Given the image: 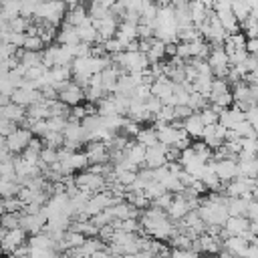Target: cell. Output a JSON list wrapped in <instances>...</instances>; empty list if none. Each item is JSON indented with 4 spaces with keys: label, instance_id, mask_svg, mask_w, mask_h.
Listing matches in <instances>:
<instances>
[{
    "label": "cell",
    "instance_id": "obj_1",
    "mask_svg": "<svg viewBox=\"0 0 258 258\" xmlns=\"http://www.w3.org/2000/svg\"><path fill=\"white\" fill-rule=\"evenodd\" d=\"M34 139V135H32V131L30 129H18V131H14L10 137H6V139H2V143L8 147V151L12 153V155H22L24 153V149L30 145V141Z\"/></svg>",
    "mask_w": 258,
    "mask_h": 258
},
{
    "label": "cell",
    "instance_id": "obj_2",
    "mask_svg": "<svg viewBox=\"0 0 258 258\" xmlns=\"http://www.w3.org/2000/svg\"><path fill=\"white\" fill-rule=\"evenodd\" d=\"M85 153H87L91 165H97V163H111V149H109V145L103 143V141L87 143Z\"/></svg>",
    "mask_w": 258,
    "mask_h": 258
},
{
    "label": "cell",
    "instance_id": "obj_3",
    "mask_svg": "<svg viewBox=\"0 0 258 258\" xmlns=\"http://www.w3.org/2000/svg\"><path fill=\"white\" fill-rule=\"evenodd\" d=\"M189 212H191V208H189L187 200H185L181 194H173V204H171V206H169V210H167L169 220L177 224V222H181Z\"/></svg>",
    "mask_w": 258,
    "mask_h": 258
},
{
    "label": "cell",
    "instance_id": "obj_4",
    "mask_svg": "<svg viewBox=\"0 0 258 258\" xmlns=\"http://www.w3.org/2000/svg\"><path fill=\"white\" fill-rule=\"evenodd\" d=\"M58 99H60L67 107L73 109V107H79V105H81V101L85 99V91H83L75 81H71V85L58 95Z\"/></svg>",
    "mask_w": 258,
    "mask_h": 258
},
{
    "label": "cell",
    "instance_id": "obj_5",
    "mask_svg": "<svg viewBox=\"0 0 258 258\" xmlns=\"http://www.w3.org/2000/svg\"><path fill=\"white\" fill-rule=\"evenodd\" d=\"M248 248H250V242L244 236H230L228 240H224V250L234 254L236 258H246Z\"/></svg>",
    "mask_w": 258,
    "mask_h": 258
},
{
    "label": "cell",
    "instance_id": "obj_6",
    "mask_svg": "<svg viewBox=\"0 0 258 258\" xmlns=\"http://www.w3.org/2000/svg\"><path fill=\"white\" fill-rule=\"evenodd\" d=\"M165 151H167V145H163V143H159V145L147 149V167H149V169L165 167V165H167Z\"/></svg>",
    "mask_w": 258,
    "mask_h": 258
},
{
    "label": "cell",
    "instance_id": "obj_7",
    "mask_svg": "<svg viewBox=\"0 0 258 258\" xmlns=\"http://www.w3.org/2000/svg\"><path fill=\"white\" fill-rule=\"evenodd\" d=\"M216 175H218L224 183L234 181V179L238 177V161H236V159H224V161H218Z\"/></svg>",
    "mask_w": 258,
    "mask_h": 258
},
{
    "label": "cell",
    "instance_id": "obj_8",
    "mask_svg": "<svg viewBox=\"0 0 258 258\" xmlns=\"http://www.w3.org/2000/svg\"><path fill=\"white\" fill-rule=\"evenodd\" d=\"M250 218H246V216H238V218H230L228 222H226V232H228V236H244V234H248L250 232Z\"/></svg>",
    "mask_w": 258,
    "mask_h": 258
},
{
    "label": "cell",
    "instance_id": "obj_9",
    "mask_svg": "<svg viewBox=\"0 0 258 258\" xmlns=\"http://www.w3.org/2000/svg\"><path fill=\"white\" fill-rule=\"evenodd\" d=\"M26 117H28V109L18 107V105H14V103H10L8 107H0V119H8V121L16 123L18 127H20V123H22Z\"/></svg>",
    "mask_w": 258,
    "mask_h": 258
},
{
    "label": "cell",
    "instance_id": "obj_10",
    "mask_svg": "<svg viewBox=\"0 0 258 258\" xmlns=\"http://www.w3.org/2000/svg\"><path fill=\"white\" fill-rule=\"evenodd\" d=\"M62 165H64V173H67V175H71V173H75V171L81 173V169L89 167V157H87L85 151H83V153L77 151V153H73L67 161H62Z\"/></svg>",
    "mask_w": 258,
    "mask_h": 258
},
{
    "label": "cell",
    "instance_id": "obj_11",
    "mask_svg": "<svg viewBox=\"0 0 258 258\" xmlns=\"http://www.w3.org/2000/svg\"><path fill=\"white\" fill-rule=\"evenodd\" d=\"M135 143H139V145H143V147H147V149L159 145V137H157L155 127H153V125H149V127H141L139 135L135 137Z\"/></svg>",
    "mask_w": 258,
    "mask_h": 258
},
{
    "label": "cell",
    "instance_id": "obj_12",
    "mask_svg": "<svg viewBox=\"0 0 258 258\" xmlns=\"http://www.w3.org/2000/svg\"><path fill=\"white\" fill-rule=\"evenodd\" d=\"M183 129L189 133V137H191V139H202L206 125H204V121H202L200 113H194L187 121H183Z\"/></svg>",
    "mask_w": 258,
    "mask_h": 258
},
{
    "label": "cell",
    "instance_id": "obj_13",
    "mask_svg": "<svg viewBox=\"0 0 258 258\" xmlns=\"http://www.w3.org/2000/svg\"><path fill=\"white\" fill-rule=\"evenodd\" d=\"M127 157L139 167V169H145L147 167V147L139 145V143H133L129 149H127Z\"/></svg>",
    "mask_w": 258,
    "mask_h": 258
},
{
    "label": "cell",
    "instance_id": "obj_14",
    "mask_svg": "<svg viewBox=\"0 0 258 258\" xmlns=\"http://www.w3.org/2000/svg\"><path fill=\"white\" fill-rule=\"evenodd\" d=\"M248 206H250V200H246V198H230L228 200L230 218H238V216L248 218Z\"/></svg>",
    "mask_w": 258,
    "mask_h": 258
},
{
    "label": "cell",
    "instance_id": "obj_15",
    "mask_svg": "<svg viewBox=\"0 0 258 258\" xmlns=\"http://www.w3.org/2000/svg\"><path fill=\"white\" fill-rule=\"evenodd\" d=\"M189 12H191V20H194V26L200 28L206 20H208V6L206 2H189Z\"/></svg>",
    "mask_w": 258,
    "mask_h": 258
},
{
    "label": "cell",
    "instance_id": "obj_16",
    "mask_svg": "<svg viewBox=\"0 0 258 258\" xmlns=\"http://www.w3.org/2000/svg\"><path fill=\"white\" fill-rule=\"evenodd\" d=\"M54 244L56 242L52 240V236H48L44 232L34 234V236L28 238V246L30 248H36V250H54Z\"/></svg>",
    "mask_w": 258,
    "mask_h": 258
},
{
    "label": "cell",
    "instance_id": "obj_17",
    "mask_svg": "<svg viewBox=\"0 0 258 258\" xmlns=\"http://www.w3.org/2000/svg\"><path fill=\"white\" fill-rule=\"evenodd\" d=\"M238 177H258V157L248 159V161H238Z\"/></svg>",
    "mask_w": 258,
    "mask_h": 258
},
{
    "label": "cell",
    "instance_id": "obj_18",
    "mask_svg": "<svg viewBox=\"0 0 258 258\" xmlns=\"http://www.w3.org/2000/svg\"><path fill=\"white\" fill-rule=\"evenodd\" d=\"M208 62L212 69H218V67H228L230 64V58H228V52L224 46H218V48H212L210 56H208Z\"/></svg>",
    "mask_w": 258,
    "mask_h": 258
},
{
    "label": "cell",
    "instance_id": "obj_19",
    "mask_svg": "<svg viewBox=\"0 0 258 258\" xmlns=\"http://www.w3.org/2000/svg\"><path fill=\"white\" fill-rule=\"evenodd\" d=\"M232 12L234 16L238 18V22H246L250 18V12H252V4L250 2H232Z\"/></svg>",
    "mask_w": 258,
    "mask_h": 258
},
{
    "label": "cell",
    "instance_id": "obj_20",
    "mask_svg": "<svg viewBox=\"0 0 258 258\" xmlns=\"http://www.w3.org/2000/svg\"><path fill=\"white\" fill-rule=\"evenodd\" d=\"M165 56H167V54H165V42H161V40H157V38H155V42H153L151 50L147 52L149 62H151V64H157V62H161Z\"/></svg>",
    "mask_w": 258,
    "mask_h": 258
},
{
    "label": "cell",
    "instance_id": "obj_21",
    "mask_svg": "<svg viewBox=\"0 0 258 258\" xmlns=\"http://www.w3.org/2000/svg\"><path fill=\"white\" fill-rule=\"evenodd\" d=\"M22 185L18 181H0V194H2V200H8V198H18Z\"/></svg>",
    "mask_w": 258,
    "mask_h": 258
},
{
    "label": "cell",
    "instance_id": "obj_22",
    "mask_svg": "<svg viewBox=\"0 0 258 258\" xmlns=\"http://www.w3.org/2000/svg\"><path fill=\"white\" fill-rule=\"evenodd\" d=\"M62 240L67 242L69 250H73V248H83L87 236H85V234H79V232H73V230H67V234H64Z\"/></svg>",
    "mask_w": 258,
    "mask_h": 258
},
{
    "label": "cell",
    "instance_id": "obj_23",
    "mask_svg": "<svg viewBox=\"0 0 258 258\" xmlns=\"http://www.w3.org/2000/svg\"><path fill=\"white\" fill-rule=\"evenodd\" d=\"M210 103L212 105H218L220 109H232L234 107V95L232 93H226V95H212L210 97Z\"/></svg>",
    "mask_w": 258,
    "mask_h": 258
},
{
    "label": "cell",
    "instance_id": "obj_24",
    "mask_svg": "<svg viewBox=\"0 0 258 258\" xmlns=\"http://www.w3.org/2000/svg\"><path fill=\"white\" fill-rule=\"evenodd\" d=\"M2 228L12 232L20 228V214H2Z\"/></svg>",
    "mask_w": 258,
    "mask_h": 258
},
{
    "label": "cell",
    "instance_id": "obj_25",
    "mask_svg": "<svg viewBox=\"0 0 258 258\" xmlns=\"http://www.w3.org/2000/svg\"><path fill=\"white\" fill-rule=\"evenodd\" d=\"M40 161L44 163V165H54V163H58L60 161V157H58V149H50V147H44L42 149V153H40Z\"/></svg>",
    "mask_w": 258,
    "mask_h": 258
},
{
    "label": "cell",
    "instance_id": "obj_26",
    "mask_svg": "<svg viewBox=\"0 0 258 258\" xmlns=\"http://www.w3.org/2000/svg\"><path fill=\"white\" fill-rule=\"evenodd\" d=\"M163 194H167V189H165V187H163L159 181L149 183V185H147V189H145V196H147V200H149V202H153V200L161 198Z\"/></svg>",
    "mask_w": 258,
    "mask_h": 258
},
{
    "label": "cell",
    "instance_id": "obj_27",
    "mask_svg": "<svg viewBox=\"0 0 258 258\" xmlns=\"http://www.w3.org/2000/svg\"><path fill=\"white\" fill-rule=\"evenodd\" d=\"M24 50H30V52H42V50H44V40H42L40 36H28V34H26Z\"/></svg>",
    "mask_w": 258,
    "mask_h": 258
},
{
    "label": "cell",
    "instance_id": "obj_28",
    "mask_svg": "<svg viewBox=\"0 0 258 258\" xmlns=\"http://www.w3.org/2000/svg\"><path fill=\"white\" fill-rule=\"evenodd\" d=\"M226 93H232L230 83L226 79H214L212 81V95H226Z\"/></svg>",
    "mask_w": 258,
    "mask_h": 258
},
{
    "label": "cell",
    "instance_id": "obj_29",
    "mask_svg": "<svg viewBox=\"0 0 258 258\" xmlns=\"http://www.w3.org/2000/svg\"><path fill=\"white\" fill-rule=\"evenodd\" d=\"M20 127L16 125V123H12V121H8V119H0V133H2V139H6V137H10L14 131H18Z\"/></svg>",
    "mask_w": 258,
    "mask_h": 258
},
{
    "label": "cell",
    "instance_id": "obj_30",
    "mask_svg": "<svg viewBox=\"0 0 258 258\" xmlns=\"http://www.w3.org/2000/svg\"><path fill=\"white\" fill-rule=\"evenodd\" d=\"M145 107H147V111H149V113H151V115L155 117V115H157V113H159V111L163 109V101H161L159 97H153V95H151V97L147 99Z\"/></svg>",
    "mask_w": 258,
    "mask_h": 258
},
{
    "label": "cell",
    "instance_id": "obj_31",
    "mask_svg": "<svg viewBox=\"0 0 258 258\" xmlns=\"http://www.w3.org/2000/svg\"><path fill=\"white\" fill-rule=\"evenodd\" d=\"M200 117H202L204 125H216V123H220V115H218V113H214L210 107H208V109H204V111H200Z\"/></svg>",
    "mask_w": 258,
    "mask_h": 258
},
{
    "label": "cell",
    "instance_id": "obj_32",
    "mask_svg": "<svg viewBox=\"0 0 258 258\" xmlns=\"http://www.w3.org/2000/svg\"><path fill=\"white\" fill-rule=\"evenodd\" d=\"M242 67L246 69L248 75H250V73H258V54H250V52H248V56H246V60L242 62Z\"/></svg>",
    "mask_w": 258,
    "mask_h": 258
},
{
    "label": "cell",
    "instance_id": "obj_33",
    "mask_svg": "<svg viewBox=\"0 0 258 258\" xmlns=\"http://www.w3.org/2000/svg\"><path fill=\"white\" fill-rule=\"evenodd\" d=\"M171 258H202L194 250H171Z\"/></svg>",
    "mask_w": 258,
    "mask_h": 258
},
{
    "label": "cell",
    "instance_id": "obj_34",
    "mask_svg": "<svg viewBox=\"0 0 258 258\" xmlns=\"http://www.w3.org/2000/svg\"><path fill=\"white\" fill-rule=\"evenodd\" d=\"M165 157H167V163H171V161H179V159H181V151H179L177 147H167Z\"/></svg>",
    "mask_w": 258,
    "mask_h": 258
},
{
    "label": "cell",
    "instance_id": "obj_35",
    "mask_svg": "<svg viewBox=\"0 0 258 258\" xmlns=\"http://www.w3.org/2000/svg\"><path fill=\"white\" fill-rule=\"evenodd\" d=\"M177 44H179V42H169V44H165V54H167L169 58L177 56Z\"/></svg>",
    "mask_w": 258,
    "mask_h": 258
},
{
    "label": "cell",
    "instance_id": "obj_36",
    "mask_svg": "<svg viewBox=\"0 0 258 258\" xmlns=\"http://www.w3.org/2000/svg\"><path fill=\"white\" fill-rule=\"evenodd\" d=\"M246 50H248L250 54H258V38H252V40H248V44H246Z\"/></svg>",
    "mask_w": 258,
    "mask_h": 258
},
{
    "label": "cell",
    "instance_id": "obj_37",
    "mask_svg": "<svg viewBox=\"0 0 258 258\" xmlns=\"http://www.w3.org/2000/svg\"><path fill=\"white\" fill-rule=\"evenodd\" d=\"M135 258H157V256H155L153 252H139Z\"/></svg>",
    "mask_w": 258,
    "mask_h": 258
}]
</instances>
